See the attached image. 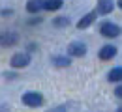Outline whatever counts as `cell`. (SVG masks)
Listing matches in <instances>:
<instances>
[{
    "instance_id": "1",
    "label": "cell",
    "mask_w": 122,
    "mask_h": 112,
    "mask_svg": "<svg viewBox=\"0 0 122 112\" xmlns=\"http://www.w3.org/2000/svg\"><path fill=\"white\" fill-rule=\"evenodd\" d=\"M23 103H25L26 107H40V105L43 103V95L38 94V92H26V94L23 95Z\"/></svg>"
},
{
    "instance_id": "2",
    "label": "cell",
    "mask_w": 122,
    "mask_h": 112,
    "mask_svg": "<svg viewBox=\"0 0 122 112\" xmlns=\"http://www.w3.org/2000/svg\"><path fill=\"white\" fill-rule=\"evenodd\" d=\"M100 32H102V36H105V37H117V36L120 34V28H118V24L103 22V24L100 26Z\"/></svg>"
},
{
    "instance_id": "3",
    "label": "cell",
    "mask_w": 122,
    "mask_h": 112,
    "mask_svg": "<svg viewBox=\"0 0 122 112\" xmlns=\"http://www.w3.org/2000/svg\"><path fill=\"white\" fill-rule=\"evenodd\" d=\"M30 64V56L26 54V52H17V54H13L11 56V65L13 67H26V65Z\"/></svg>"
},
{
    "instance_id": "4",
    "label": "cell",
    "mask_w": 122,
    "mask_h": 112,
    "mask_svg": "<svg viewBox=\"0 0 122 112\" xmlns=\"http://www.w3.org/2000/svg\"><path fill=\"white\" fill-rule=\"evenodd\" d=\"M17 41H19V36L11 32H6V34H0V45L2 47H13Z\"/></svg>"
},
{
    "instance_id": "5",
    "label": "cell",
    "mask_w": 122,
    "mask_h": 112,
    "mask_svg": "<svg viewBox=\"0 0 122 112\" xmlns=\"http://www.w3.org/2000/svg\"><path fill=\"white\" fill-rule=\"evenodd\" d=\"M68 54L70 56H85L86 54V47L83 45V43H71L70 47H68Z\"/></svg>"
},
{
    "instance_id": "6",
    "label": "cell",
    "mask_w": 122,
    "mask_h": 112,
    "mask_svg": "<svg viewBox=\"0 0 122 112\" xmlns=\"http://www.w3.org/2000/svg\"><path fill=\"white\" fill-rule=\"evenodd\" d=\"M113 8H115L113 0H98V11H100L102 15L111 13V11H113Z\"/></svg>"
},
{
    "instance_id": "7",
    "label": "cell",
    "mask_w": 122,
    "mask_h": 112,
    "mask_svg": "<svg viewBox=\"0 0 122 112\" xmlns=\"http://www.w3.org/2000/svg\"><path fill=\"white\" fill-rule=\"evenodd\" d=\"M94 21H96V13H94V11H90V13H86V15H85L81 21H79V22H77V28H79V30H83V28H88V26H90Z\"/></svg>"
},
{
    "instance_id": "8",
    "label": "cell",
    "mask_w": 122,
    "mask_h": 112,
    "mask_svg": "<svg viewBox=\"0 0 122 112\" xmlns=\"http://www.w3.org/2000/svg\"><path fill=\"white\" fill-rule=\"evenodd\" d=\"M115 54H117V47H113V45H105V47L100 49V58L102 60H111Z\"/></svg>"
},
{
    "instance_id": "9",
    "label": "cell",
    "mask_w": 122,
    "mask_h": 112,
    "mask_svg": "<svg viewBox=\"0 0 122 112\" xmlns=\"http://www.w3.org/2000/svg\"><path fill=\"white\" fill-rule=\"evenodd\" d=\"M26 9H28V13H40L43 9V0H28Z\"/></svg>"
},
{
    "instance_id": "10",
    "label": "cell",
    "mask_w": 122,
    "mask_h": 112,
    "mask_svg": "<svg viewBox=\"0 0 122 112\" xmlns=\"http://www.w3.org/2000/svg\"><path fill=\"white\" fill-rule=\"evenodd\" d=\"M62 8V0H43V9L47 11H56Z\"/></svg>"
},
{
    "instance_id": "11",
    "label": "cell",
    "mask_w": 122,
    "mask_h": 112,
    "mask_svg": "<svg viewBox=\"0 0 122 112\" xmlns=\"http://www.w3.org/2000/svg\"><path fill=\"white\" fill-rule=\"evenodd\" d=\"M120 77H122V69L120 67H115V69L109 71V80H111V82H118Z\"/></svg>"
},
{
    "instance_id": "12",
    "label": "cell",
    "mask_w": 122,
    "mask_h": 112,
    "mask_svg": "<svg viewBox=\"0 0 122 112\" xmlns=\"http://www.w3.org/2000/svg\"><path fill=\"white\" fill-rule=\"evenodd\" d=\"M53 64L58 65V67H66V65H70V60L66 56H55L53 58Z\"/></svg>"
},
{
    "instance_id": "13",
    "label": "cell",
    "mask_w": 122,
    "mask_h": 112,
    "mask_svg": "<svg viewBox=\"0 0 122 112\" xmlns=\"http://www.w3.org/2000/svg\"><path fill=\"white\" fill-rule=\"evenodd\" d=\"M53 24H55V26H68V24H70V19H68V17H58V19L53 21Z\"/></svg>"
},
{
    "instance_id": "14",
    "label": "cell",
    "mask_w": 122,
    "mask_h": 112,
    "mask_svg": "<svg viewBox=\"0 0 122 112\" xmlns=\"http://www.w3.org/2000/svg\"><path fill=\"white\" fill-rule=\"evenodd\" d=\"M47 112H68V107L60 105V107H55V108H51V110H47Z\"/></svg>"
},
{
    "instance_id": "15",
    "label": "cell",
    "mask_w": 122,
    "mask_h": 112,
    "mask_svg": "<svg viewBox=\"0 0 122 112\" xmlns=\"http://www.w3.org/2000/svg\"><path fill=\"white\" fill-rule=\"evenodd\" d=\"M115 94H117V97H120V95H122V88H120V86L115 90Z\"/></svg>"
}]
</instances>
